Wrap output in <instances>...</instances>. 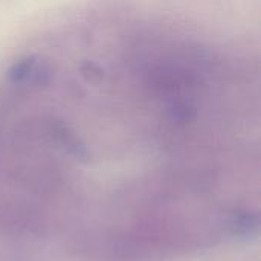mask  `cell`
<instances>
[]
</instances>
